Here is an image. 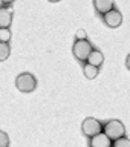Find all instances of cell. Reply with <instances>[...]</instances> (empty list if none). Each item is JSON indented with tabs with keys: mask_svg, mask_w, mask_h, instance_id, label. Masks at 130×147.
I'll use <instances>...</instances> for the list:
<instances>
[{
	"mask_svg": "<svg viewBox=\"0 0 130 147\" xmlns=\"http://www.w3.org/2000/svg\"><path fill=\"white\" fill-rule=\"evenodd\" d=\"M84 77L86 78H89V80H94V78L98 75V72H100V69L96 67V66H94V64H89V63H86L84 64Z\"/></svg>",
	"mask_w": 130,
	"mask_h": 147,
	"instance_id": "obj_10",
	"label": "cell"
},
{
	"mask_svg": "<svg viewBox=\"0 0 130 147\" xmlns=\"http://www.w3.org/2000/svg\"><path fill=\"white\" fill-rule=\"evenodd\" d=\"M92 51H94V48H92V45L87 40H77L73 43V48H72V52L75 55V58L81 60V61H86L89 58Z\"/></svg>",
	"mask_w": 130,
	"mask_h": 147,
	"instance_id": "obj_3",
	"label": "cell"
},
{
	"mask_svg": "<svg viewBox=\"0 0 130 147\" xmlns=\"http://www.w3.org/2000/svg\"><path fill=\"white\" fill-rule=\"evenodd\" d=\"M104 133L107 135L112 141H117L119 138L124 136L126 133V127L119 119H110V121L104 126Z\"/></svg>",
	"mask_w": 130,
	"mask_h": 147,
	"instance_id": "obj_1",
	"label": "cell"
},
{
	"mask_svg": "<svg viewBox=\"0 0 130 147\" xmlns=\"http://www.w3.org/2000/svg\"><path fill=\"white\" fill-rule=\"evenodd\" d=\"M113 147H130V140L129 138H119L113 142Z\"/></svg>",
	"mask_w": 130,
	"mask_h": 147,
	"instance_id": "obj_13",
	"label": "cell"
},
{
	"mask_svg": "<svg viewBox=\"0 0 130 147\" xmlns=\"http://www.w3.org/2000/svg\"><path fill=\"white\" fill-rule=\"evenodd\" d=\"M87 63L89 64H94V66H96V67H100L101 64L104 63V55H103V52L101 51H92V54L89 55V58H87Z\"/></svg>",
	"mask_w": 130,
	"mask_h": 147,
	"instance_id": "obj_9",
	"label": "cell"
},
{
	"mask_svg": "<svg viewBox=\"0 0 130 147\" xmlns=\"http://www.w3.org/2000/svg\"><path fill=\"white\" fill-rule=\"evenodd\" d=\"M2 2H3L5 5H8V3H12V2H14V0H2Z\"/></svg>",
	"mask_w": 130,
	"mask_h": 147,
	"instance_id": "obj_17",
	"label": "cell"
},
{
	"mask_svg": "<svg viewBox=\"0 0 130 147\" xmlns=\"http://www.w3.org/2000/svg\"><path fill=\"white\" fill-rule=\"evenodd\" d=\"M90 146L92 147H110L112 146V140L106 135V133H98V135L92 136L90 140Z\"/></svg>",
	"mask_w": 130,
	"mask_h": 147,
	"instance_id": "obj_6",
	"label": "cell"
},
{
	"mask_svg": "<svg viewBox=\"0 0 130 147\" xmlns=\"http://www.w3.org/2000/svg\"><path fill=\"white\" fill-rule=\"evenodd\" d=\"M9 40H11V31H9V28H2L0 29V41L8 43Z\"/></svg>",
	"mask_w": 130,
	"mask_h": 147,
	"instance_id": "obj_12",
	"label": "cell"
},
{
	"mask_svg": "<svg viewBox=\"0 0 130 147\" xmlns=\"http://www.w3.org/2000/svg\"><path fill=\"white\" fill-rule=\"evenodd\" d=\"M12 22V11L8 8H0V29L9 28Z\"/></svg>",
	"mask_w": 130,
	"mask_h": 147,
	"instance_id": "obj_8",
	"label": "cell"
},
{
	"mask_svg": "<svg viewBox=\"0 0 130 147\" xmlns=\"http://www.w3.org/2000/svg\"><path fill=\"white\" fill-rule=\"evenodd\" d=\"M8 144H9V138H8V135H6L5 132L0 130V147H8Z\"/></svg>",
	"mask_w": 130,
	"mask_h": 147,
	"instance_id": "obj_14",
	"label": "cell"
},
{
	"mask_svg": "<svg viewBox=\"0 0 130 147\" xmlns=\"http://www.w3.org/2000/svg\"><path fill=\"white\" fill-rule=\"evenodd\" d=\"M126 66H127V69L130 71V54L127 55V58H126Z\"/></svg>",
	"mask_w": 130,
	"mask_h": 147,
	"instance_id": "obj_16",
	"label": "cell"
},
{
	"mask_svg": "<svg viewBox=\"0 0 130 147\" xmlns=\"http://www.w3.org/2000/svg\"><path fill=\"white\" fill-rule=\"evenodd\" d=\"M15 86L22 92H32L37 87V80L35 77L29 72H23L15 78Z\"/></svg>",
	"mask_w": 130,
	"mask_h": 147,
	"instance_id": "obj_2",
	"label": "cell"
},
{
	"mask_svg": "<svg viewBox=\"0 0 130 147\" xmlns=\"http://www.w3.org/2000/svg\"><path fill=\"white\" fill-rule=\"evenodd\" d=\"M94 6L100 14H107L113 9V0H94Z\"/></svg>",
	"mask_w": 130,
	"mask_h": 147,
	"instance_id": "obj_7",
	"label": "cell"
},
{
	"mask_svg": "<svg viewBox=\"0 0 130 147\" xmlns=\"http://www.w3.org/2000/svg\"><path fill=\"white\" fill-rule=\"evenodd\" d=\"M103 18H104V23L109 28H118L123 23V14L119 11H117V9H112L107 14H104Z\"/></svg>",
	"mask_w": 130,
	"mask_h": 147,
	"instance_id": "obj_5",
	"label": "cell"
},
{
	"mask_svg": "<svg viewBox=\"0 0 130 147\" xmlns=\"http://www.w3.org/2000/svg\"><path fill=\"white\" fill-rule=\"evenodd\" d=\"M86 37H87V34H86L84 29H78L77 34H75V38L77 40H86Z\"/></svg>",
	"mask_w": 130,
	"mask_h": 147,
	"instance_id": "obj_15",
	"label": "cell"
},
{
	"mask_svg": "<svg viewBox=\"0 0 130 147\" xmlns=\"http://www.w3.org/2000/svg\"><path fill=\"white\" fill-rule=\"evenodd\" d=\"M9 52H11L9 45H8V43H3V41H0V61H5V60L9 57Z\"/></svg>",
	"mask_w": 130,
	"mask_h": 147,
	"instance_id": "obj_11",
	"label": "cell"
},
{
	"mask_svg": "<svg viewBox=\"0 0 130 147\" xmlns=\"http://www.w3.org/2000/svg\"><path fill=\"white\" fill-rule=\"evenodd\" d=\"M49 2H52V3H55V2H60V0H49Z\"/></svg>",
	"mask_w": 130,
	"mask_h": 147,
	"instance_id": "obj_18",
	"label": "cell"
},
{
	"mask_svg": "<svg viewBox=\"0 0 130 147\" xmlns=\"http://www.w3.org/2000/svg\"><path fill=\"white\" fill-rule=\"evenodd\" d=\"M81 130L87 136H95V135H98V133H101L103 126L100 124L98 119H95V118H86L84 121H83V124H81Z\"/></svg>",
	"mask_w": 130,
	"mask_h": 147,
	"instance_id": "obj_4",
	"label": "cell"
}]
</instances>
